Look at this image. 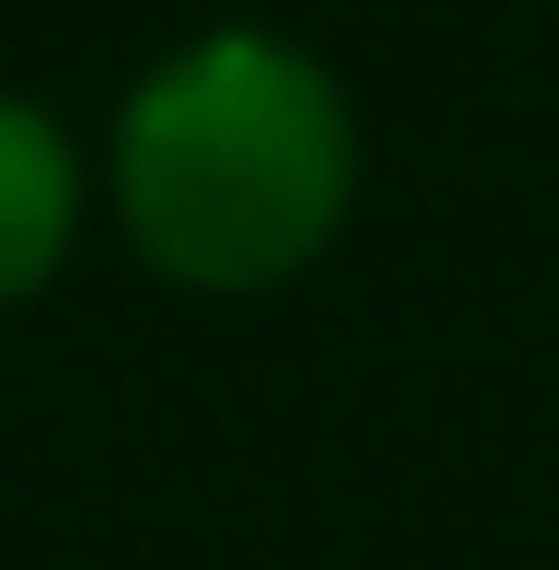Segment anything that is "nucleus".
<instances>
[{
  "instance_id": "1",
  "label": "nucleus",
  "mask_w": 559,
  "mask_h": 570,
  "mask_svg": "<svg viewBox=\"0 0 559 570\" xmlns=\"http://www.w3.org/2000/svg\"><path fill=\"white\" fill-rule=\"evenodd\" d=\"M106 210L140 268L198 303L292 292L362 210V106L280 23H198L117 94Z\"/></svg>"
},
{
  "instance_id": "2",
  "label": "nucleus",
  "mask_w": 559,
  "mask_h": 570,
  "mask_svg": "<svg viewBox=\"0 0 559 570\" xmlns=\"http://www.w3.org/2000/svg\"><path fill=\"white\" fill-rule=\"evenodd\" d=\"M82 198H94V164L70 140V117L47 94H12L0 82V315L47 292L82 245Z\"/></svg>"
}]
</instances>
